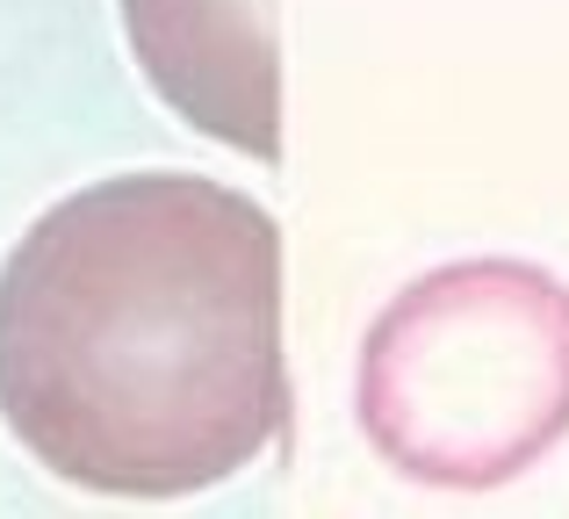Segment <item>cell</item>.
Instances as JSON below:
<instances>
[{
	"mask_svg": "<svg viewBox=\"0 0 569 519\" xmlns=\"http://www.w3.org/2000/svg\"><path fill=\"white\" fill-rule=\"evenodd\" d=\"M281 231L209 173H109L0 260V419L101 498H194L281 433Z\"/></svg>",
	"mask_w": 569,
	"mask_h": 519,
	"instance_id": "cell-1",
	"label": "cell"
},
{
	"mask_svg": "<svg viewBox=\"0 0 569 519\" xmlns=\"http://www.w3.org/2000/svg\"><path fill=\"white\" fill-rule=\"evenodd\" d=\"M368 448L432 491H498L569 440V281L455 260L376 310L353 376Z\"/></svg>",
	"mask_w": 569,
	"mask_h": 519,
	"instance_id": "cell-2",
	"label": "cell"
},
{
	"mask_svg": "<svg viewBox=\"0 0 569 519\" xmlns=\"http://www.w3.org/2000/svg\"><path fill=\"white\" fill-rule=\"evenodd\" d=\"M123 37L144 87L209 144L281 159L274 0H123Z\"/></svg>",
	"mask_w": 569,
	"mask_h": 519,
	"instance_id": "cell-3",
	"label": "cell"
}]
</instances>
